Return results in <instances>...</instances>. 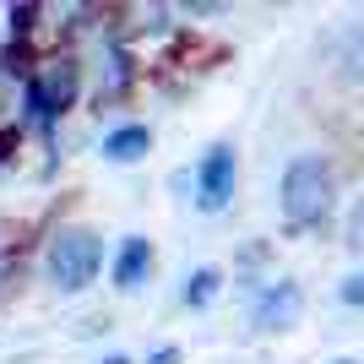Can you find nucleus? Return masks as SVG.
I'll use <instances>...</instances> for the list:
<instances>
[{"label": "nucleus", "mask_w": 364, "mask_h": 364, "mask_svg": "<svg viewBox=\"0 0 364 364\" xmlns=\"http://www.w3.org/2000/svg\"><path fill=\"white\" fill-rule=\"evenodd\" d=\"M337 299L348 304V310H364V272H348L337 283Z\"/></svg>", "instance_id": "nucleus-11"}, {"label": "nucleus", "mask_w": 364, "mask_h": 364, "mask_svg": "<svg viewBox=\"0 0 364 364\" xmlns=\"http://www.w3.org/2000/svg\"><path fill=\"white\" fill-rule=\"evenodd\" d=\"M152 267H158V250H152L147 234H125L120 250H114V267H109V277H114V289L120 294H136L141 283L152 277Z\"/></svg>", "instance_id": "nucleus-7"}, {"label": "nucleus", "mask_w": 364, "mask_h": 364, "mask_svg": "<svg viewBox=\"0 0 364 364\" xmlns=\"http://www.w3.org/2000/svg\"><path fill=\"white\" fill-rule=\"evenodd\" d=\"M348 245H353V250H364V196L353 201V213H348Z\"/></svg>", "instance_id": "nucleus-12"}, {"label": "nucleus", "mask_w": 364, "mask_h": 364, "mask_svg": "<svg viewBox=\"0 0 364 364\" xmlns=\"http://www.w3.org/2000/svg\"><path fill=\"white\" fill-rule=\"evenodd\" d=\"M223 294V272L218 267H196V272L185 277V289H180V299L191 304V310H207V304Z\"/></svg>", "instance_id": "nucleus-10"}, {"label": "nucleus", "mask_w": 364, "mask_h": 364, "mask_svg": "<svg viewBox=\"0 0 364 364\" xmlns=\"http://www.w3.org/2000/svg\"><path fill=\"white\" fill-rule=\"evenodd\" d=\"M277 207H283V223L294 234H310L332 218L337 207V168L332 158L321 152H299L289 168H283V185H277Z\"/></svg>", "instance_id": "nucleus-1"}, {"label": "nucleus", "mask_w": 364, "mask_h": 364, "mask_svg": "<svg viewBox=\"0 0 364 364\" xmlns=\"http://www.w3.org/2000/svg\"><path fill=\"white\" fill-rule=\"evenodd\" d=\"M299 316H304V289L294 283V277H272V283H261L256 310H250L256 332H289Z\"/></svg>", "instance_id": "nucleus-5"}, {"label": "nucleus", "mask_w": 364, "mask_h": 364, "mask_svg": "<svg viewBox=\"0 0 364 364\" xmlns=\"http://www.w3.org/2000/svg\"><path fill=\"white\" fill-rule=\"evenodd\" d=\"M131 87H136V55H131V44L120 33H109L104 49H98V109L120 104Z\"/></svg>", "instance_id": "nucleus-6"}, {"label": "nucleus", "mask_w": 364, "mask_h": 364, "mask_svg": "<svg viewBox=\"0 0 364 364\" xmlns=\"http://www.w3.org/2000/svg\"><path fill=\"white\" fill-rule=\"evenodd\" d=\"M332 364H364V359H332Z\"/></svg>", "instance_id": "nucleus-15"}, {"label": "nucleus", "mask_w": 364, "mask_h": 364, "mask_svg": "<svg viewBox=\"0 0 364 364\" xmlns=\"http://www.w3.org/2000/svg\"><path fill=\"white\" fill-rule=\"evenodd\" d=\"M92 364H131L125 353H104V359H92Z\"/></svg>", "instance_id": "nucleus-14"}, {"label": "nucleus", "mask_w": 364, "mask_h": 364, "mask_svg": "<svg viewBox=\"0 0 364 364\" xmlns=\"http://www.w3.org/2000/svg\"><path fill=\"white\" fill-rule=\"evenodd\" d=\"M104 272V240L82 223H60L44 245V277L55 294H82Z\"/></svg>", "instance_id": "nucleus-3"}, {"label": "nucleus", "mask_w": 364, "mask_h": 364, "mask_svg": "<svg viewBox=\"0 0 364 364\" xmlns=\"http://www.w3.org/2000/svg\"><path fill=\"white\" fill-rule=\"evenodd\" d=\"M82 71L87 65L76 60L71 49H55V55H44V60L28 71V125L44 136V147H55V125L65 120L76 109V98H82Z\"/></svg>", "instance_id": "nucleus-2"}, {"label": "nucleus", "mask_w": 364, "mask_h": 364, "mask_svg": "<svg viewBox=\"0 0 364 364\" xmlns=\"http://www.w3.org/2000/svg\"><path fill=\"white\" fill-rule=\"evenodd\" d=\"M109 158V164H141L152 152V131L147 125H114V131H104V147H98Z\"/></svg>", "instance_id": "nucleus-8"}, {"label": "nucleus", "mask_w": 364, "mask_h": 364, "mask_svg": "<svg viewBox=\"0 0 364 364\" xmlns=\"http://www.w3.org/2000/svg\"><path fill=\"white\" fill-rule=\"evenodd\" d=\"M147 364H180V348H174V343H164V348L147 353Z\"/></svg>", "instance_id": "nucleus-13"}, {"label": "nucleus", "mask_w": 364, "mask_h": 364, "mask_svg": "<svg viewBox=\"0 0 364 364\" xmlns=\"http://www.w3.org/2000/svg\"><path fill=\"white\" fill-rule=\"evenodd\" d=\"M38 16H44V6H33V0H22V6H6V38H11V49H28V55H33Z\"/></svg>", "instance_id": "nucleus-9"}, {"label": "nucleus", "mask_w": 364, "mask_h": 364, "mask_svg": "<svg viewBox=\"0 0 364 364\" xmlns=\"http://www.w3.org/2000/svg\"><path fill=\"white\" fill-rule=\"evenodd\" d=\"M240 191V152L234 141H213V147L196 158V207L201 213H223Z\"/></svg>", "instance_id": "nucleus-4"}]
</instances>
